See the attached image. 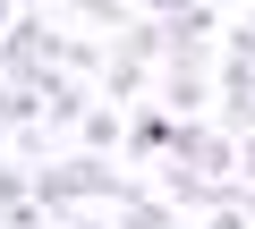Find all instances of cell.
Here are the masks:
<instances>
[{
	"label": "cell",
	"instance_id": "1",
	"mask_svg": "<svg viewBox=\"0 0 255 229\" xmlns=\"http://www.w3.org/2000/svg\"><path fill=\"white\" fill-rule=\"evenodd\" d=\"M162 17H136V26H119L111 51H102V102H153L162 85Z\"/></svg>",
	"mask_w": 255,
	"mask_h": 229
},
{
	"label": "cell",
	"instance_id": "2",
	"mask_svg": "<svg viewBox=\"0 0 255 229\" xmlns=\"http://www.w3.org/2000/svg\"><path fill=\"white\" fill-rule=\"evenodd\" d=\"M179 128H187V119L153 93V102L128 110V145H119V153H128V161H170V153H179Z\"/></svg>",
	"mask_w": 255,
	"mask_h": 229
},
{
	"label": "cell",
	"instance_id": "3",
	"mask_svg": "<svg viewBox=\"0 0 255 229\" xmlns=\"http://www.w3.org/2000/svg\"><path fill=\"white\" fill-rule=\"evenodd\" d=\"M170 110H179V119H196V110L213 102V68H162V85H153Z\"/></svg>",
	"mask_w": 255,
	"mask_h": 229
},
{
	"label": "cell",
	"instance_id": "4",
	"mask_svg": "<svg viewBox=\"0 0 255 229\" xmlns=\"http://www.w3.org/2000/svg\"><path fill=\"white\" fill-rule=\"evenodd\" d=\"M77 145H85V153H119V145H128L119 102H94V110H85V119H77Z\"/></svg>",
	"mask_w": 255,
	"mask_h": 229
},
{
	"label": "cell",
	"instance_id": "5",
	"mask_svg": "<svg viewBox=\"0 0 255 229\" xmlns=\"http://www.w3.org/2000/svg\"><path fill=\"white\" fill-rule=\"evenodd\" d=\"M68 9H77L85 26H102V43H111L119 26H136V9H128V0H68Z\"/></svg>",
	"mask_w": 255,
	"mask_h": 229
},
{
	"label": "cell",
	"instance_id": "6",
	"mask_svg": "<svg viewBox=\"0 0 255 229\" xmlns=\"http://www.w3.org/2000/svg\"><path fill=\"white\" fill-rule=\"evenodd\" d=\"M9 26H17V0H0V34H9Z\"/></svg>",
	"mask_w": 255,
	"mask_h": 229
},
{
	"label": "cell",
	"instance_id": "7",
	"mask_svg": "<svg viewBox=\"0 0 255 229\" xmlns=\"http://www.w3.org/2000/svg\"><path fill=\"white\" fill-rule=\"evenodd\" d=\"M145 9H153V17H170V9H187V0H145Z\"/></svg>",
	"mask_w": 255,
	"mask_h": 229
},
{
	"label": "cell",
	"instance_id": "8",
	"mask_svg": "<svg viewBox=\"0 0 255 229\" xmlns=\"http://www.w3.org/2000/svg\"><path fill=\"white\" fill-rule=\"evenodd\" d=\"M26 9H51V0H26Z\"/></svg>",
	"mask_w": 255,
	"mask_h": 229
}]
</instances>
